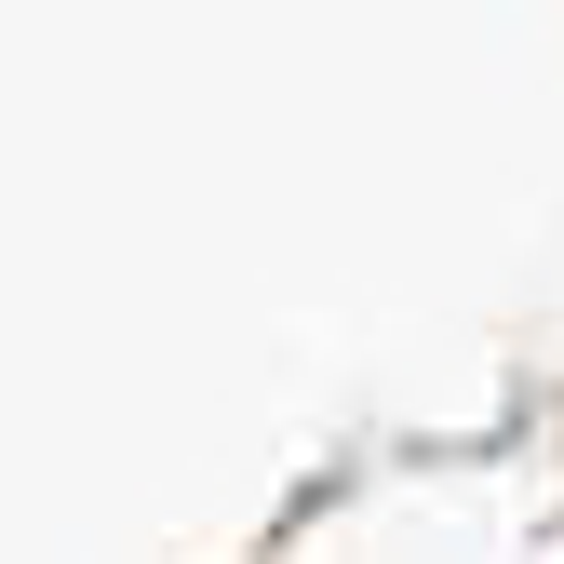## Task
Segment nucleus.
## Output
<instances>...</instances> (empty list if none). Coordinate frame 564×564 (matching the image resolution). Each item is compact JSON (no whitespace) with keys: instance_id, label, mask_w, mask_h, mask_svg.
<instances>
[]
</instances>
